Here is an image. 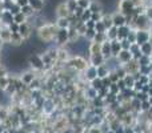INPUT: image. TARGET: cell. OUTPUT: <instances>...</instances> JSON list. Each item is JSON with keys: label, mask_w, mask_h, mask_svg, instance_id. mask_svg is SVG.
Listing matches in <instances>:
<instances>
[{"label": "cell", "mask_w": 152, "mask_h": 133, "mask_svg": "<svg viewBox=\"0 0 152 133\" xmlns=\"http://www.w3.org/2000/svg\"><path fill=\"white\" fill-rule=\"evenodd\" d=\"M136 39H137V41H139V44H144V43H147V39H148V35L145 33V32H139L137 33V36H136Z\"/></svg>", "instance_id": "1"}, {"label": "cell", "mask_w": 152, "mask_h": 133, "mask_svg": "<svg viewBox=\"0 0 152 133\" xmlns=\"http://www.w3.org/2000/svg\"><path fill=\"white\" fill-rule=\"evenodd\" d=\"M92 63H94V65H102L103 55H100V53H95L94 57H92Z\"/></svg>", "instance_id": "2"}, {"label": "cell", "mask_w": 152, "mask_h": 133, "mask_svg": "<svg viewBox=\"0 0 152 133\" xmlns=\"http://www.w3.org/2000/svg\"><path fill=\"white\" fill-rule=\"evenodd\" d=\"M119 59H121L123 61H127V60L131 59V53H129L127 49H124V51H121V52L119 53Z\"/></svg>", "instance_id": "3"}, {"label": "cell", "mask_w": 152, "mask_h": 133, "mask_svg": "<svg viewBox=\"0 0 152 133\" xmlns=\"http://www.w3.org/2000/svg\"><path fill=\"white\" fill-rule=\"evenodd\" d=\"M67 37H68V32H67V29H61V31L59 32V41L63 43L64 40H67Z\"/></svg>", "instance_id": "4"}, {"label": "cell", "mask_w": 152, "mask_h": 133, "mask_svg": "<svg viewBox=\"0 0 152 133\" xmlns=\"http://www.w3.org/2000/svg\"><path fill=\"white\" fill-rule=\"evenodd\" d=\"M28 3L32 8H42V5H43L42 0H29Z\"/></svg>", "instance_id": "5"}, {"label": "cell", "mask_w": 152, "mask_h": 133, "mask_svg": "<svg viewBox=\"0 0 152 133\" xmlns=\"http://www.w3.org/2000/svg\"><path fill=\"white\" fill-rule=\"evenodd\" d=\"M113 24H115V25H123L124 24V16H116L115 19H113Z\"/></svg>", "instance_id": "6"}, {"label": "cell", "mask_w": 152, "mask_h": 133, "mask_svg": "<svg viewBox=\"0 0 152 133\" xmlns=\"http://www.w3.org/2000/svg\"><path fill=\"white\" fill-rule=\"evenodd\" d=\"M110 52H111V44H103V51H102V53H104V56H107V55H110Z\"/></svg>", "instance_id": "7"}, {"label": "cell", "mask_w": 152, "mask_h": 133, "mask_svg": "<svg viewBox=\"0 0 152 133\" xmlns=\"http://www.w3.org/2000/svg\"><path fill=\"white\" fill-rule=\"evenodd\" d=\"M31 61H32V63H34V65L35 67H37V68H39V67H42V60H40V59L39 57H37V56H35V57H32L31 59Z\"/></svg>", "instance_id": "8"}, {"label": "cell", "mask_w": 152, "mask_h": 133, "mask_svg": "<svg viewBox=\"0 0 152 133\" xmlns=\"http://www.w3.org/2000/svg\"><path fill=\"white\" fill-rule=\"evenodd\" d=\"M21 20H24V15L18 13V15L15 16V21H16V23H21Z\"/></svg>", "instance_id": "9"}, {"label": "cell", "mask_w": 152, "mask_h": 133, "mask_svg": "<svg viewBox=\"0 0 152 133\" xmlns=\"http://www.w3.org/2000/svg\"><path fill=\"white\" fill-rule=\"evenodd\" d=\"M11 13H13V15L19 13V5H13V7H11Z\"/></svg>", "instance_id": "10"}, {"label": "cell", "mask_w": 152, "mask_h": 133, "mask_svg": "<svg viewBox=\"0 0 152 133\" xmlns=\"http://www.w3.org/2000/svg\"><path fill=\"white\" fill-rule=\"evenodd\" d=\"M31 11H32L31 7H24L23 8V13H26V15H27V13H31Z\"/></svg>", "instance_id": "11"}, {"label": "cell", "mask_w": 152, "mask_h": 133, "mask_svg": "<svg viewBox=\"0 0 152 133\" xmlns=\"http://www.w3.org/2000/svg\"><path fill=\"white\" fill-rule=\"evenodd\" d=\"M79 5H80V7H83V8H86L87 5H88V1H84V0H80V1H79Z\"/></svg>", "instance_id": "12"}, {"label": "cell", "mask_w": 152, "mask_h": 133, "mask_svg": "<svg viewBox=\"0 0 152 133\" xmlns=\"http://www.w3.org/2000/svg\"><path fill=\"white\" fill-rule=\"evenodd\" d=\"M27 4H28L27 0H19V5H27Z\"/></svg>", "instance_id": "13"}, {"label": "cell", "mask_w": 152, "mask_h": 133, "mask_svg": "<svg viewBox=\"0 0 152 133\" xmlns=\"http://www.w3.org/2000/svg\"><path fill=\"white\" fill-rule=\"evenodd\" d=\"M60 21H61V23H60V25H61V27H64V25L67 27V24H68V23H67V20H66V19H61Z\"/></svg>", "instance_id": "14"}]
</instances>
